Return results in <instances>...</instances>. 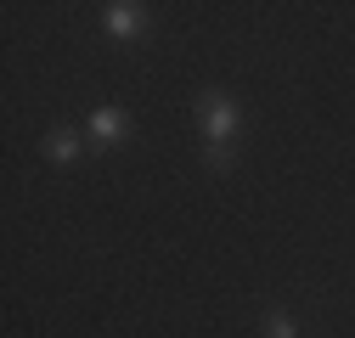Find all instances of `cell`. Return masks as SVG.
Instances as JSON below:
<instances>
[{
	"label": "cell",
	"mask_w": 355,
	"mask_h": 338,
	"mask_svg": "<svg viewBox=\"0 0 355 338\" xmlns=\"http://www.w3.org/2000/svg\"><path fill=\"white\" fill-rule=\"evenodd\" d=\"M198 124H203L209 152H226V141L237 136V107H232V96L203 91V96H198Z\"/></svg>",
	"instance_id": "6da1fadb"
},
{
	"label": "cell",
	"mask_w": 355,
	"mask_h": 338,
	"mask_svg": "<svg viewBox=\"0 0 355 338\" xmlns=\"http://www.w3.org/2000/svg\"><path fill=\"white\" fill-rule=\"evenodd\" d=\"M130 136V118L119 113V107H96L91 113V141L96 147H113V141H124Z\"/></svg>",
	"instance_id": "7a4b0ae2"
},
{
	"label": "cell",
	"mask_w": 355,
	"mask_h": 338,
	"mask_svg": "<svg viewBox=\"0 0 355 338\" xmlns=\"http://www.w3.org/2000/svg\"><path fill=\"white\" fill-rule=\"evenodd\" d=\"M141 6H124V0H119V6H107V28L113 34H141Z\"/></svg>",
	"instance_id": "3957f363"
},
{
	"label": "cell",
	"mask_w": 355,
	"mask_h": 338,
	"mask_svg": "<svg viewBox=\"0 0 355 338\" xmlns=\"http://www.w3.org/2000/svg\"><path fill=\"white\" fill-rule=\"evenodd\" d=\"M46 152H51L57 163H68V158L79 152V136H73V130H51V141H46Z\"/></svg>",
	"instance_id": "277c9868"
},
{
	"label": "cell",
	"mask_w": 355,
	"mask_h": 338,
	"mask_svg": "<svg viewBox=\"0 0 355 338\" xmlns=\"http://www.w3.org/2000/svg\"><path fill=\"white\" fill-rule=\"evenodd\" d=\"M265 338H299V321L288 310H271V316H265Z\"/></svg>",
	"instance_id": "5b68a950"
}]
</instances>
